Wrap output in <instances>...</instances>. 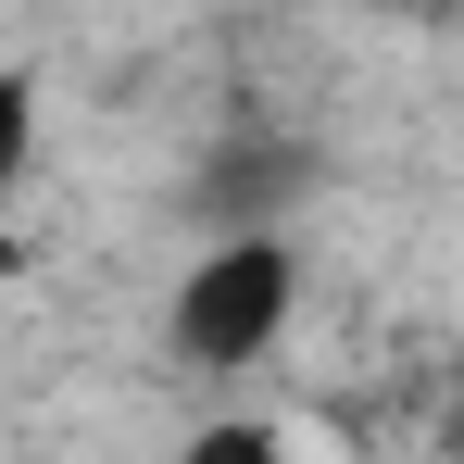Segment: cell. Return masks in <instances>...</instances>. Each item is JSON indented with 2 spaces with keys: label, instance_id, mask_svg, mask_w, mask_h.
<instances>
[{
  "label": "cell",
  "instance_id": "7a4b0ae2",
  "mask_svg": "<svg viewBox=\"0 0 464 464\" xmlns=\"http://www.w3.org/2000/svg\"><path fill=\"white\" fill-rule=\"evenodd\" d=\"M377 13H401V25H464V0H377Z\"/></svg>",
  "mask_w": 464,
  "mask_h": 464
},
{
  "label": "cell",
  "instance_id": "6da1fadb",
  "mask_svg": "<svg viewBox=\"0 0 464 464\" xmlns=\"http://www.w3.org/2000/svg\"><path fill=\"white\" fill-rule=\"evenodd\" d=\"M289 314H302V251H289V227H214L188 251L176 302H163V352L201 364V377H238V364H264V352L289 339Z\"/></svg>",
  "mask_w": 464,
  "mask_h": 464
}]
</instances>
